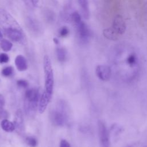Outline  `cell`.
I'll use <instances>...</instances> for the list:
<instances>
[{
    "instance_id": "1",
    "label": "cell",
    "mask_w": 147,
    "mask_h": 147,
    "mask_svg": "<svg viewBox=\"0 0 147 147\" xmlns=\"http://www.w3.org/2000/svg\"><path fill=\"white\" fill-rule=\"evenodd\" d=\"M0 25L6 36L12 41L22 44L26 42V36L21 26L7 11L2 8H0Z\"/></svg>"
},
{
    "instance_id": "2",
    "label": "cell",
    "mask_w": 147,
    "mask_h": 147,
    "mask_svg": "<svg viewBox=\"0 0 147 147\" xmlns=\"http://www.w3.org/2000/svg\"><path fill=\"white\" fill-rule=\"evenodd\" d=\"M39 101V92L36 88L27 90L24 96V109L27 115L33 117L35 114Z\"/></svg>"
},
{
    "instance_id": "3",
    "label": "cell",
    "mask_w": 147,
    "mask_h": 147,
    "mask_svg": "<svg viewBox=\"0 0 147 147\" xmlns=\"http://www.w3.org/2000/svg\"><path fill=\"white\" fill-rule=\"evenodd\" d=\"M68 118L67 106L63 100H60L58 103V107L52 110L49 114L51 122L57 126H64L67 123Z\"/></svg>"
},
{
    "instance_id": "4",
    "label": "cell",
    "mask_w": 147,
    "mask_h": 147,
    "mask_svg": "<svg viewBox=\"0 0 147 147\" xmlns=\"http://www.w3.org/2000/svg\"><path fill=\"white\" fill-rule=\"evenodd\" d=\"M43 68L45 78V91L44 92L52 98L54 84V76L51 61L48 55L44 56Z\"/></svg>"
},
{
    "instance_id": "5",
    "label": "cell",
    "mask_w": 147,
    "mask_h": 147,
    "mask_svg": "<svg viewBox=\"0 0 147 147\" xmlns=\"http://www.w3.org/2000/svg\"><path fill=\"white\" fill-rule=\"evenodd\" d=\"M98 127L100 147H110L109 133L106 124L103 121H99Z\"/></svg>"
},
{
    "instance_id": "6",
    "label": "cell",
    "mask_w": 147,
    "mask_h": 147,
    "mask_svg": "<svg viewBox=\"0 0 147 147\" xmlns=\"http://www.w3.org/2000/svg\"><path fill=\"white\" fill-rule=\"evenodd\" d=\"M75 26L80 41L83 44L87 43L91 36L90 30L87 25L82 21L80 23L76 25Z\"/></svg>"
},
{
    "instance_id": "7",
    "label": "cell",
    "mask_w": 147,
    "mask_h": 147,
    "mask_svg": "<svg viewBox=\"0 0 147 147\" xmlns=\"http://www.w3.org/2000/svg\"><path fill=\"white\" fill-rule=\"evenodd\" d=\"M111 28L119 36L124 34L126 30V22L121 15H117L113 19Z\"/></svg>"
},
{
    "instance_id": "8",
    "label": "cell",
    "mask_w": 147,
    "mask_h": 147,
    "mask_svg": "<svg viewBox=\"0 0 147 147\" xmlns=\"http://www.w3.org/2000/svg\"><path fill=\"white\" fill-rule=\"evenodd\" d=\"M96 75L103 81H107L110 79L111 71L110 68L106 65H99L96 68Z\"/></svg>"
},
{
    "instance_id": "9",
    "label": "cell",
    "mask_w": 147,
    "mask_h": 147,
    "mask_svg": "<svg viewBox=\"0 0 147 147\" xmlns=\"http://www.w3.org/2000/svg\"><path fill=\"white\" fill-rule=\"evenodd\" d=\"M14 124L17 132L20 134H23L25 130V127L23 114L21 110L20 109H18L16 112L15 117L14 119Z\"/></svg>"
},
{
    "instance_id": "10",
    "label": "cell",
    "mask_w": 147,
    "mask_h": 147,
    "mask_svg": "<svg viewBox=\"0 0 147 147\" xmlns=\"http://www.w3.org/2000/svg\"><path fill=\"white\" fill-rule=\"evenodd\" d=\"M51 99V97H50L45 92H43L41 96L38 103V111L40 114L43 113L45 111Z\"/></svg>"
},
{
    "instance_id": "11",
    "label": "cell",
    "mask_w": 147,
    "mask_h": 147,
    "mask_svg": "<svg viewBox=\"0 0 147 147\" xmlns=\"http://www.w3.org/2000/svg\"><path fill=\"white\" fill-rule=\"evenodd\" d=\"M15 65L17 69L20 71H24L28 68V64L24 56L19 55L16 56L15 59Z\"/></svg>"
},
{
    "instance_id": "12",
    "label": "cell",
    "mask_w": 147,
    "mask_h": 147,
    "mask_svg": "<svg viewBox=\"0 0 147 147\" xmlns=\"http://www.w3.org/2000/svg\"><path fill=\"white\" fill-rule=\"evenodd\" d=\"M103 34L105 38L112 41H116L118 40L119 37V35L111 27L105 29L103 30Z\"/></svg>"
},
{
    "instance_id": "13",
    "label": "cell",
    "mask_w": 147,
    "mask_h": 147,
    "mask_svg": "<svg viewBox=\"0 0 147 147\" xmlns=\"http://www.w3.org/2000/svg\"><path fill=\"white\" fill-rule=\"evenodd\" d=\"M78 1L81 7L83 17L86 19H88L90 17V10L88 0H78Z\"/></svg>"
},
{
    "instance_id": "14",
    "label": "cell",
    "mask_w": 147,
    "mask_h": 147,
    "mask_svg": "<svg viewBox=\"0 0 147 147\" xmlns=\"http://www.w3.org/2000/svg\"><path fill=\"white\" fill-rule=\"evenodd\" d=\"M1 126L2 129L6 132H12L16 129L14 123L9 121L7 119H3L1 121Z\"/></svg>"
},
{
    "instance_id": "15",
    "label": "cell",
    "mask_w": 147,
    "mask_h": 147,
    "mask_svg": "<svg viewBox=\"0 0 147 147\" xmlns=\"http://www.w3.org/2000/svg\"><path fill=\"white\" fill-rule=\"evenodd\" d=\"M27 24L29 29L32 30L33 33H39L40 32L41 28L40 24L35 20L29 18L28 19Z\"/></svg>"
},
{
    "instance_id": "16",
    "label": "cell",
    "mask_w": 147,
    "mask_h": 147,
    "mask_svg": "<svg viewBox=\"0 0 147 147\" xmlns=\"http://www.w3.org/2000/svg\"><path fill=\"white\" fill-rule=\"evenodd\" d=\"M56 56L60 62H64L67 59V51L63 47L56 48Z\"/></svg>"
},
{
    "instance_id": "17",
    "label": "cell",
    "mask_w": 147,
    "mask_h": 147,
    "mask_svg": "<svg viewBox=\"0 0 147 147\" xmlns=\"http://www.w3.org/2000/svg\"><path fill=\"white\" fill-rule=\"evenodd\" d=\"M0 45L3 51H4L5 52H8L11 49L13 44L7 40L2 39L1 41Z\"/></svg>"
},
{
    "instance_id": "18",
    "label": "cell",
    "mask_w": 147,
    "mask_h": 147,
    "mask_svg": "<svg viewBox=\"0 0 147 147\" xmlns=\"http://www.w3.org/2000/svg\"><path fill=\"white\" fill-rule=\"evenodd\" d=\"M70 18L72 20V21L74 22V24H75V25L78 24L79 23H80L82 21L81 16H80V14L78 11H75L71 13V14L70 16Z\"/></svg>"
},
{
    "instance_id": "19",
    "label": "cell",
    "mask_w": 147,
    "mask_h": 147,
    "mask_svg": "<svg viewBox=\"0 0 147 147\" xmlns=\"http://www.w3.org/2000/svg\"><path fill=\"white\" fill-rule=\"evenodd\" d=\"M13 73V68L11 66H7L2 69L1 74L5 77H9L12 75Z\"/></svg>"
},
{
    "instance_id": "20",
    "label": "cell",
    "mask_w": 147,
    "mask_h": 147,
    "mask_svg": "<svg viewBox=\"0 0 147 147\" xmlns=\"http://www.w3.org/2000/svg\"><path fill=\"white\" fill-rule=\"evenodd\" d=\"M25 141L26 143L30 147H36L38 144L37 139L32 136L27 137L25 139Z\"/></svg>"
},
{
    "instance_id": "21",
    "label": "cell",
    "mask_w": 147,
    "mask_h": 147,
    "mask_svg": "<svg viewBox=\"0 0 147 147\" xmlns=\"http://www.w3.org/2000/svg\"><path fill=\"white\" fill-rule=\"evenodd\" d=\"M45 19L47 20L49 22H52L54 21L55 19V16L53 12H52L51 10H48L45 11Z\"/></svg>"
},
{
    "instance_id": "22",
    "label": "cell",
    "mask_w": 147,
    "mask_h": 147,
    "mask_svg": "<svg viewBox=\"0 0 147 147\" xmlns=\"http://www.w3.org/2000/svg\"><path fill=\"white\" fill-rule=\"evenodd\" d=\"M127 61L130 65H134L136 64L137 61V58L136 55L131 54L129 56L127 59Z\"/></svg>"
},
{
    "instance_id": "23",
    "label": "cell",
    "mask_w": 147,
    "mask_h": 147,
    "mask_svg": "<svg viewBox=\"0 0 147 147\" xmlns=\"http://www.w3.org/2000/svg\"><path fill=\"white\" fill-rule=\"evenodd\" d=\"M69 31L67 27L63 26L60 28L59 30V34L62 37H65L68 36V34H69Z\"/></svg>"
},
{
    "instance_id": "24",
    "label": "cell",
    "mask_w": 147,
    "mask_h": 147,
    "mask_svg": "<svg viewBox=\"0 0 147 147\" xmlns=\"http://www.w3.org/2000/svg\"><path fill=\"white\" fill-rule=\"evenodd\" d=\"M9 56L5 53H2L0 54V63L3 64L6 63L9 61Z\"/></svg>"
},
{
    "instance_id": "25",
    "label": "cell",
    "mask_w": 147,
    "mask_h": 147,
    "mask_svg": "<svg viewBox=\"0 0 147 147\" xmlns=\"http://www.w3.org/2000/svg\"><path fill=\"white\" fill-rule=\"evenodd\" d=\"M17 85L20 87L25 88L28 86V82L25 79H19L17 81Z\"/></svg>"
},
{
    "instance_id": "26",
    "label": "cell",
    "mask_w": 147,
    "mask_h": 147,
    "mask_svg": "<svg viewBox=\"0 0 147 147\" xmlns=\"http://www.w3.org/2000/svg\"><path fill=\"white\" fill-rule=\"evenodd\" d=\"M9 117V113L3 108H0V118L6 119Z\"/></svg>"
},
{
    "instance_id": "27",
    "label": "cell",
    "mask_w": 147,
    "mask_h": 147,
    "mask_svg": "<svg viewBox=\"0 0 147 147\" xmlns=\"http://www.w3.org/2000/svg\"><path fill=\"white\" fill-rule=\"evenodd\" d=\"M60 147H71L69 143L65 140L62 139L60 142Z\"/></svg>"
},
{
    "instance_id": "28",
    "label": "cell",
    "mask_w": 147,
    "mask_h": 147,
    "mask_svg": "<svg viewBox=\"0 0 147 147\" xmlns=\"http://www.w3.org/2000/svg\"><path fill=\"white\" fill-rule=\"evenodd\" d=\"M5 103V100L4 96L0 94V108H3Z\"/></svg>"
},
{
    "instance_id": "29",
    "label": "cell",
    "mask_w": 147,
    "mask_h": 147,
    "mask_svg": "<svg viewBox=\"0 0 147 147\" xmlns=\"http://www.w3.org/2000/svg\"><path fill=\"white\" fill-rule=\"evenodd\" d=\"M30 1H31L32 4L34 6L37 7V6H38L40 0H30Z\"/></svg>"
},
{
    "instance_id": "30",
    "label": "cell",
    "mask_w": 147,
    "mask_h": 147,
    "mask_svg": "<svg viewBox=\"0 0 147 147\" xmlns=\"http://www.w3.org/2000/svg\"><path fill=\"white\" fill-rule=\"evenodd\" d=\"M53 42H54L56 45H59V40H58L57 38H53Z\"/></svg>"
},
{
    "instance_id": "31",
    "label": "cell",
    "mask_w": 147,
    "mask_h": 147,
    "mask_svg": "<svg viewBox=\"0 0 147 147\" xmlns=\"http://www.w3.org/2000/svg\"><path fill=\"white\" fill-rule=\"evenodd\" d=\"M3 39V34L2 32L1 31V30L0 29V41Z\"/></svg>"
},
{
    "instance_id": "32",
    "label": "cell",
    "mask_w": 147,
    "mask_h": 147,
    "mask_svg": "<svg viewBox=\"0 0 147 147\" xmlns=\"http://www.w3.org/2000/svg\"><path fill=\"white\" fill-rule=\"evenodd\" d=\"M26 3H28V1H29V0H23Z\"/></svg>"
},
{
    "instance_id": "33",
    "label": "cell",
    "mask_w": 147,
    "mask_h": 147,
    "mask_svg": "<svg viewBox=\"0 0 147 147\" xmlns=\"http://www.w3.org/2000/svg\"><path fill=\"white\" fill-rule=\"evenodd\" d=\"M127 147H132V146H127Z\"/></svg>"
}]
</instances>
